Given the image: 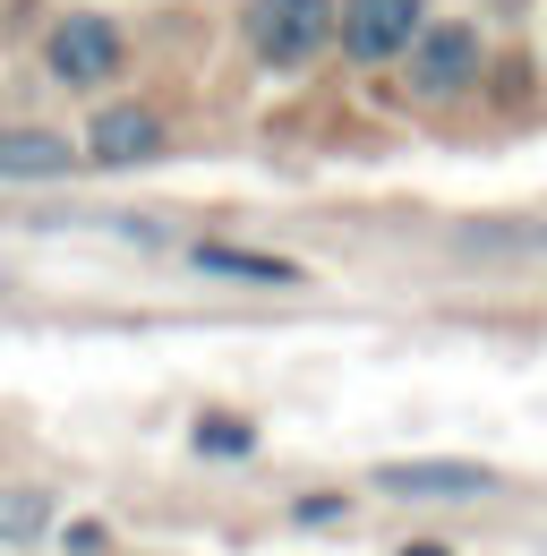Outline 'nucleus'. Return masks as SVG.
Instances as JSON below:
<instances>
[{"instance_id": "nucleus-9", "label": "nucleus", "mask_w": 547, "mask_h": 556, "mask_svg": "<svg viewBox=\"0 0 547 556\" xmlns=\"http://www.w3.org/2000/svg\"><path fill=\"white\" fill-rule=\"evenodd\" d=\"M214 275H249V282H291V266L282 257H249V249H198Z\"/></svg>"}, {"instance_id": "nucleus-8", "label": "nucleus", "mask_w": 547, "mask_h": 556, "mask_svg": "<svg viewBox=\"0 0 547 556\" xmlns=\"http://www.w3.org/2000/svg\"><path fill=\"white\" fill-rule=\"evenodd\" d=\"M43 531V496L35 488H0V540H35Z\"/></svg>"}, {"instance_id": "nucleus-6", "label": "nucleus", "mask_w": 547, "mask_h": 556, "mask_svg": "<svg viewBox=\"0 0 547 556\" xmlns=\"http://www.w3.org/2000/svg\"><path fill=\"white\" fill-rule=\"evenodd\" d=\"M377 488H385V496H487L496 471H487V463H385Z\"/></svg>"}, {"instance_id": "nucleus-7", "label": "nucleus", "mask_w": 547, "mask_h": 556, "mask_svg": "<svg viewBox=\"0 0 547 556\" xmlns=\"http://www.w3.org/2000/svg\"><path fill=\"white\" fill-rule=\"evenodd\" d=\"M68 163L77 154L52 129H0V180H61Z\"/></svg>"}, {"instance_id": "nucleus-2", "label": "nucleus", "mask_w": 547, "mask_h": 556, "mask_svg": "<svg viewBox=\"0 0 547 556\" xmlns=\"http://www.w3.org/2000/svg\"><path fill=\"white\" fill-rule=\"evenodd\" d=\"M419 9H428V0H351L334 17V35L351 43V61L377 70V61H394L410 35H419Z\"/></svg>"}, {"instance_id": "nucleus-11", "label": "nucleus", "mask_w": 547, "mask_h": 556, "mask_svg": "<svg viewBox=\"0 0 547 556\" xmlns=\"http://www.w3.org/2000/svg\"><path fill=\"white\" fill-rule=\"evenodd\" d=\"M403 556H445V548H403Z\"/></svg>"}, {"instance_id": "nucleus-3", "label": "nucleus", "mask_w": 547, "mask_h": 556, "mask_svg": "<svg viewBox=\"0 0 547 556\" xmlns=\"http://www.w3.org/2000/svg\"><path fill=\"white\" fill-rule=\"evenodd\" d=\"M43 52H52V77H68V86H103V77L120 70V35L103 17H61Z\"/></svg>"}, {"instance_id": "nucleus-1", "label": "nucleus", "mask_w": 547, "mask_h": 556, "mask_svg": "<svg viewBox=\"0 0 547 556\" xmlns=\"http://www.w3.org/2000/svg\"><path fill=\"white\" fill-rule=\"evenodd\" d=\"M326 35H334V0H249V43L282 70L317 61Z\"/></svg>"}, {"instance_id": "nucleus-5", "label": "nucleus", "mask_w": 547, "mask_h": 556, "mask_svg": "<svg viewBox=\"0 0 547 556\" xmlns=\"http://www.w3.org/2000/svg\"><path fill=\"white\" fill-rule=\"evenodd\" d=\"M86 146H94V163L129 172V163H154V154H163V121H154V112H137V103H103V112H94V129H86Z\"/></svg>"}, {"instance_id": "nucleus-10", "label": "nucleus", "mask_w": 547, "mask_h": 556, "mask_svg": "<svg viewBox=\"0 0 547 556\" xmlns=\"http://www.w3.org/2000/svg\"><path fill=\"white\" fill-rule=\"evenodd\" d=\"M198 445H205V454H249V428H240V419H205Z\"/></svg>"}, {"instance_id": "nucleus-4", "label": "nucleus", "mask_w": 547, "mask_h": 556, "mask_svg": "<svg viewBox=\"0 0 547 556\" xmlns=\"http://www.w3.org/2000/svg\"><path fill=\"white\" fill-rule=\"evenodd\" d=\"M419 43V61H410V86L419 94H462L479 77V35L471 26H428V35H410Z\"/></svg>"}]
</instances>
